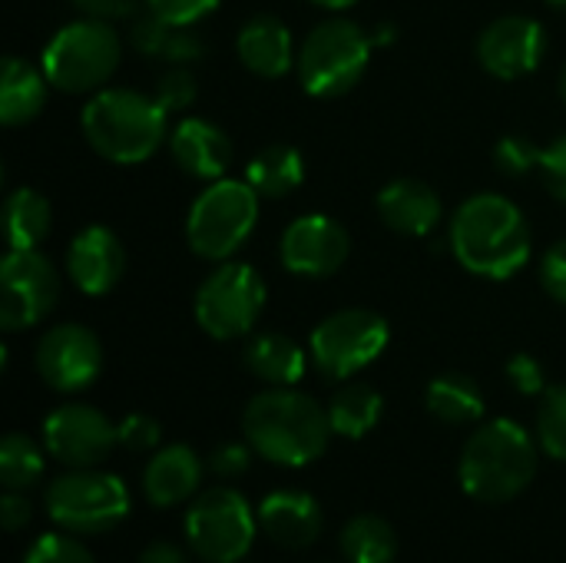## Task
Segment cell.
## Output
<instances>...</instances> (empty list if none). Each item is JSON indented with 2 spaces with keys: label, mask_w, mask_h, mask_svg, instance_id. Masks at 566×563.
Segmentation results:
<instances>
[{
  "label": "cell",
  "mask_w": 566,
  "mask_h": 563,
  "mask_svg": "<svg viewBox=\"0 0 566 563\" xmlns=\"http://www.w3.org/2000/svg\"><path fill=\"white\" fill-rule=\"evenodd\" d=\"M139 563H189L182 548H176L172 541H153L143 554H139Z\"/></svg>",
  "instance_id": "44"
},
{
  "label": "cell",
  "mask_w": 566,
  "mask_h": 563,
  "mask_svg": "<svg viewBox=\"0 0 566 563\" xmlns=\"http://www.w3.org/2000/svg\"><path fill=\"white\" fill-rule=\"evenodd\" d=\"M385 415V398L378 388L365 385V382H345V388H338L328 402V418H332V431L338 438H365L371 428H378Z\"/></svg>",
  "instance_id": "29"
},
{
  "label": "cell",
  "mask_w": 566,
  "mask_h": 563,
  "mask_svg": "<svg viewBox=\"0 0 566 563\" xmlns=\"http://www.w3.org/2000/svg\"><path fill=\"white\" fill-rule=\"evenodd\" d=\"M547 3H551L554 10H566V0H547Z\"/></svg>",
  "instance_id": "47"
},
{
  "label": "cell",
  "mask_w": 566,
  "mask_h": 563,
  "mask_svg": "<svg viewBox=\"0 0 566 563\" xmlns=\"http://www.w3.org/2000/svg\"><path fill=\"white\" fill-rule=\"evenodd\" d=\"M541 156L544 149L537 143H531L527 136H504L497 146H494V163L504 176H527L534 169H541Z\"/></svg>",
  "instance_id": "33"
},
{
  "label": "cell",
  "mask_w": 566,
  "mask_h": 563,
  "mask_svg": "<svg viewBox=\"0 0 566 563\" xmlns=\"http://www.w3.org/2000/svg\"><path fill=\"white\" fill-rule=\"evenodd\" d=\"M23 563H96L93 554L70 534H43L30 551Z\"/></svg>",
  "instance_id": "35"
},
{
  "label": "cell",
  "mask_w": 566,
  "mask_h": 563,
  "mask_svg": "<svg viewBox=\"0 0 566 563\" xmlns=\"http://www.w3.org/2000/svg\"><path fill=\"white\" fill-rule=\"evenodd\" d=\"M90 149L113 166H139L169 139V113L153 93L103 86L80 116Z\"/></svg>",
  "instance_id": "3"
},
{
  "label": "cell",
  "mask_w": 566,
  "mask_h": 563,
  "mask_svg": "<svg viewBox=\"0 0 566 563\" xmlns=\"http://www.w3.org/2000/svg\"><path fill=\"white\" fill-rule=\"evenodd\" d=\"M123 60V40L106 20L80 17L60 27L40 56V66L60 93H99Z\"/></svg>",
  "instance_id": "6"
},
{
  "label": "cell",
  "mask_w": 566,
  "mask_h": 563,
  "mask_svg": "<svg viewBox=\"0 0 566 563\" xmlns=\"http://www.w3.org/2000/svg\"><path fill=\"white\" fill-rule=\"evenodd\" d=\"M312 3H318V7H325V10H348V7L358 3V0H312Z\"/></svg>",
  "instance_id": "45"
},
{
  "label": "cell",
  "mask_w": 566,
  "mask_h": 563,
  "mask_svg": "<svg viewBox=\"0 0 566 563\" xmlns=\"http://www.w3.org/2000/svg\"><path fill=\"white\" fill-rule=\"evenodd\" d=\"M153 96L163 103L166 113H179V110H189L199 96V86H196V76L189 66H169L159 83L153 86Z\"/></svg>",
  "instance_id": "34"
},
{
  "label": "cell",
  "mask_w": 566,
  "mask_h": 563,
  "mask_svg": "<svg viewBox=\"0 0 566 563\" xmlns=\"http://www.w3.org/2000/svg\"><path fill=\"white\" fill-rule=\"evenodd\" d=\"M206 465L186 445L159 448L143 471V494L153 508H176L196 498Z\"/></svg>",
  "instance_id": "22"
},
{
  "label": "cell",
  "mask_w": 566,
  "mask_h": 563,
  "mask_svg": "<svg viewBox=\"0 0 566 563\" xmlns=\"http://www.w3.org/2000/svg\"><path fill=\"white\" fill-rule=\"evenodd\" d=\"M504 372H507V382H511L521 395H527V398L547 392V372H544V365H541L534 355H527V352H517V355L507 362Z\"/></svg>",
  "instance_id": "38"
},
{
  "label": "cell",
  "mask_w": 566,
  "mask_h": 563,
  "mask_svg": "<svg viewBox=\"0 0 566 563\" xmlns=\"http://www.w3.org/2000/svg\"><path fill=\"white\" fill-rule=\"evenodd\" d=\"M252 455H255V451H252L249 441H222V445L212 448L209 468H212V475H219V478H239V475L249 471Z\"/></svg>",
  "instance_id": "39"
},
{
  "label": "cell",
  "mask_w": 566,
  "mask_h": 563,
  "mask_svg": "<svg viewBox=\"0 0 566 563\" xmlns=\"http://www.w3.org/2000/svg\"><path fill=\"white\" fill-rule=\"evenodd\" d=\"M345 563H395L398 561V531L381 514H355L342 528Z\"/></svg>",
  "instance_id": "30"
},
{
  "label": "cell",
  "mask_w": 566,
  "mask_h": 563,
  "mask_svg": "<svg viewBox=\"0 0 566 563\" xmlns=\"http://www.w3.org/2000/svg\"><path fill=\"white\" fill-rule=\"evenodd\" d=\"M352 252V236L348 229L325 212H308L298 216L295 222L285 226L282 242H279V259L282 269L302 279H328L335 275Z\"/></svg>",
  "instance_id": "15"
},
{
  "label": "cell",
  "mask_w": 566,
  "mask_h": 563,
  "mask_svg": "<svg viewBox=\"0 0 566 563\" xmlns=\"http://www.w3.org/2000/svg\"><path fill=\"white\" fill-rule=\"evenodd\" d=\"M126 272V249L119 236L106 226H86L73 236L66 249V275L83 295H106L119 285Z\"/></svg>",
  "instance_id": "17"
},
{
  "label": "cell",
  "mask_w": 566,
  "mask_h": 563,
  "mask_svg": "<svg viewBox=\"0 0 566 563\" xmlns=\"http://www.w3.org/2000/svg\"><path fill=\"white\" fill-rule=\"evenodd\" d=\"M537 173L544 176V186L551 189V196L566 206V136H560L557 143H551L544 149Z\"/></svg>",
  "instance_id": "41"
},
{
  "label": "cell",
  "mask_w": 566,
  "mask_h": 563,
  "mask_svg": "<svg viewBox=\"0 0 566 563\" xmlns=\"http://www.w3.org/2000/svg\"><path fill=\"white\" fill-rule=\"evenodd\" d=\"M50 226L53 209L43 192L20 186L3 199V232L10 249H40V242L50 236Z\"/></svg>",
  "instance_id": "28"
},
{
  "label": "cell",
  "mask_w": 566,
  "mask_h": 563,
  "mask_svg": "<svg viewBox=\"0 0 566 563\" xmlns=\"http://www.w3.org/2000/svg\"><path fill=\"white\" fill-rule=\"evenodd\" d=\"M0 282L3 332H23L40 325L60 299V275L40 249H7L0 262Z\"/></svg>",
  "instance_id": "12"
},
{
  "label": "cell",
  "mask_w": 566,
  "mask_h": 563,
  "mask_svg": "<svg viewBox=\"0 0 566 563\" xmlns=\"http://www.w3.org/2000/svg\"><path fill=\"white\" fill-rule=\"evenodd\" d=\"M76 10L83 17H93V20H106V23H116V20H133L136 10H139V0H73Z\"/></svg>",
  "instance_id": "42"
},
{
  "label": "cell",
  "mask_w": 566,
  "mask_h": 563,
  "mask_svg": "<svg viewBox=\"0 0 566 563\" xmlns=\"http://www.w3.org/2000/svg\"><path fill=\"white\" fill-rule=\"evenodd\" d=\"M269 289L259 269L249 262H219L196 289L192 312L199 329L216 342H235L249 335L265 309Z\"/></svg>",
  "instance_id": "9"
},
{
  "label": "cell",
  "mask_w": 566,
  "mask_h": 563,
  "mask_svg": "<svg viewBox=\"0 0 566 563\" xmlns=\"http://www.w3.org/2000/svg\"><path fill=\"white\" fill-rule=\"evenodd\" d=\"M259 192L242 179L209 183L189 206L186 242L206 262H229L259 226Z\"/></svg>",
  "instance_id": "7"
},
{
  "label": "cell",
  "mask_w": 566,
  "mask_h": 563,
  "mask_svg": "<svg viewBox=\"0 0 566 563\" xmlns=\"http://www.w3.org/2000/svg\"><path fill=\"white\" fill-rule=\"evenodd\" d=\"M129 43L136 53L143 56H156L166 60L172 66H192L206 56V43L192 27H176L166 23L156 13H139L129 27Z\"/></svg>",
  "instance_id": "24"
},
{
  "label": "cell",
  "mask_w": 566,
  "mask_h": 563,
  "mask_svg": "<svg viewBox=\"0 0 566 563\" xmlns=\"http://www.w3.org/2000/svg\"><path fill=\"white\" fill-rule=\"evenodd\" d=\"M43 508L66 534H106L129 514V491L116 475L70 468L46 484Z\"/></svg>",
  "instance_id": "8"
},
{
  "label": "cell",
  "mask_w": 566,
  "mask_h": 563,
  "mask_svg": "<svg viewBox=\"0 0 566 563\" xmlns=\"http://www.w3.org/2000/svg\"><path fill=\"white\" fill-rule=\"evenodd\" d=\"M478 63L497 80H521L547 56V30L527 13H504L478 37Z\"/></svg>",
  "instance_id": "16"
},
{
  "label": "cell",
  "mask_w": 566,
  "mask_h": 563,
  "mask_svg": "<svg viewBox=\"0 0 566 563\" xmlns=\"http://www.w3.org/2000/svg\"><path fill=\"white\" fill-rule=\"evenodd\" d=\"M43 451L33 438L13 431L0 441V484L7 491H30L43 478Z\"/></svg>",
  "instance_id": "31"
},
{
  "label": "cell",
  "mask_w": 566,
  "mask_h": 563,
  "mask_svg": "<svg viewBox=\"0 0 566 563\" xmlns=\"http://www.w3.org/2000/svg\"><path fill=\"white\" fill-rule=\"evenodd\" d=\"M378 219L398 232V236H411V239H424L431 236L441 219H444V202L441 196L424 183V179H391L378 199H375Z\"/></svg>",
  "instance_id": "20"
},
{
  "label": "cell",
  "mask_w": 566,
  "mask_h": 563,
  "mask_svg": "<svg viewBox=\"0 0 566 563\" xmlns=\"http://www.w3.org/2000/svg\"><path fill=\"white\" fill-rule=\"evenodd\" d=\"M0 518H3V528L10 534H17V531H23L33 521V508H30V501L20 491H7L3 501H0Z\"/></svg>",
  "instance_id": "43"
},
{
  "label": "cell",
  "mask_w": 566,
  "mask_h": 563,
  "mask_svg": "<svg viewBox=\"0 0 566 563\" xmlns=\"http://www.w3.org/2000/svg\"><path fill=\"white\" fill-rule=\"evenodd\" d=\"M259 518L232 488H209L186 511V541L206 563H239L255 541Z\"/></svg>",
  "instance_id": "11"
},
{
  "label": "cell",
  "mask_w": 566,
  "mask_h": 563,
  "mask_svg": "<svg viewBox=\"0 0 566 563\" xmlns=\"http://www.w3.org/2000/svg\"><path fill=\"white\" fill-rule=\"evenodd\" d=\"M36 375L46 388L60 395L86 392L103 372V345L93 329L63 322L43 332L33 352Z\"/></svg>",
  "instance_id": "13"
},
{
  "label": "cell",
  "mask_w": 566,
  "mask_h": 563,
  "mask_svg": "<svg viewBox=\"0 0 566 563\" xmlns=\"http://www.w3.org/2000/svg\"><path fill=\"white\" fill-rule=\"evenodd\" d=\"M242 435L252 451L279 468H305L328 451L332 418L298 388L259 392L242 411Z\"/></svg>",
  "instance_id": "2"
},
{
  "label": "cell",
  "mask_w": 566,
  "mask_h": 563,
  "mask_svg": "<svg viewBox=\"0 0 566 563\" xmlns=\"http://www.w3.org/2000/svg\"><path fill=\"white\" fill-rule=\"evenodd\" d=\"M169 156L186 176L199 183H216L232 166V139L212 119L186 116L169 133Z\"/></svg>",
  "instance_id": "18"
},
{
  "label": "cell",
  "mask_w": 566,
  "mask_h": 563,
  "mask_svg": "<svg viewBox=\"0 0 566 563\" xmlns=\"http://www.w3.org/2000/svg\"><path fill=\"white\" fill-rule=\"evenodd\" d=\"M235 53H239L242 66L249 73H255V76H262V80H282L285 73H292V66L298 60L292 30L275 13L249 17L239 27Z\"/></svg>",
  "instance_id": "21"
},
{
  "label": "cell",
  "mask_w": 566,
  "mask_h": 563,
  "mask_svg": "<svg viewBox=\"0 0 566 563\" xmlns=\"http://www.w3.org/2000/svg\"><path fill=\"white\" fill-rule=\"evenodd\" d=\"M424 408L434 421L441 425H474L484 418V392L471 375L461 372H448L438 375L428 392H424Z\"/></svg>",
  "instance_id": "27"
},
{
  "label": "cell",
  "mask_w": 566,
  "mask_h": 563,
  "mask_svg": "<svg viewBox=\"0 0 566 563\" xmlns=\"http://www.w3.org/2000/svg\"><path fill=\"white\" fill-rule=\"evenodd\" d=\"M368 63H371L368 33L348 17H328L305 33L298 46L295 73L308 96L338 100L365 80Z\"/></svg>",
  "instance_id": "5"
},
{
  "label": "cell",
  "mask_w": 566,
  "mask_h": 563,
  "mask_svg": "<svg viewBox=\"0 0 566 563\" xmlns=\"http://www.w3.org/2000/svg\"><path fill=\"white\" fill-rule=\"evenodd\" d=\"M242 362L252 372V378L265 382L269 388H295L308 368L305 348L282 332H262V335L249 338Z\"/></svg>",
  "instance_id": "23"
},
{
  "label": "cell",
  "mask_w": 566,
  "mask_h": 563,
  "mask_svg": "<svg viewBox=\"0 0 566 563\" xmlns=\"http://www.w3.org/2000/svg\"><path fill=\"white\" fill-rule=\"evenodd\" d=\"M451 252L478 279H514L531 259V226L517 202L497 192L468 196L451 216Z\"/></svg>",
  "instance_id": "1"
},
{
  "label": "cell",
  "mask_w": 566,
  "mask_h": 563,
  "mask_svg": "<svg viewBox=\"0 0 566 563\" xmlns=\"http://www.w3.org/2000/svg\"><path fill=\"white\" fill-rule=\"evenodd\" d=\"M116 431H119V448H126L133 455L156 451L159 441H163V425L156 418H149V415H139V411L136 415H126L116 425Z\"/></svg>",
  "instance_id": "36"
},
{
  "label": "cell",
  "mask_w": 566,
  "mask_h": 563,
  "mask_svg": "<svg viewBox=\"0 0 566 563\" xmlns=\"http://www.w3.org/2000/svg\"><path fill=\"white\" fill-rule=\"evenodd\" d=\"M388 342H391V329L385 315L371 309H338L312 332L308 355L325 378L348 382L352 375L378 362Z\"/></svg>",
  "instance_id": "10"
},
{
  "label": "cell",
  "mask_w": 566,
  "mask_h": 563,
  "mask_svg": "<svg viewBox=\"0 0 566 563\" xmlns=\"http://www.w3.org/2000/svg\"><path fill=\"white\" fill-rule=\"evenodd\" d=\"M259 531L285 551H305L322 534V504L308 491H272L259 508Z\"/></svg>",
  "instance_id": "19"
},
{
  "label": "cell",
  "mask_w": 566,
  "mask_h": 563,
  "mask_svg": "<svg viewBox=\"0 0 566 563\" xmlns=\"http://www.w3.org/2000/svg\"><path fill=\"white\" fill-rule=\"evenodd\" d=\"M149 13L163 17L166 23L176 27H196L199 20H206L222 0H143Z\"/></svg>",
  "instance_id": "37"
},
{
  "label": "cell",
  "mask_w": 566,
  "mask_h": 563,
  "mask_svg": "<svg viewBox=\"0 0 566 563\" xmlns=\"http://www.w3.org/2000/svg\"><path fill=\"white\" fill-rule=\"evenodd\" d=\"M537 445L554 461H566V385H554L541 395Z\"/></svg>",
  "instance_id": "32"
},
{
  "label": "cell",
  "mask_w": 566,
  "mask_h": 563,
  "mask_svg": "<svg viewBox=\"0 0 566 563\" xmlns=\"http://www.w3.org/2000/svg\"><path fill=\"white\" fill-rule=\"evenodd\" d=\"M557 86H560V100L566 103V63L560 66V80H557Z\"/></svg>",
  "instance_id": "46"
},
{
  "label": "cell",
  "mask_w": 566,
  "mask_h": 563,
  "mask_svg": "<svg viewBox=\"0 0 566 563\" xmlns=\"http://www.w3.org/2000/svg\"><path fill=\"white\" fill-rule=\"evenodd\" d=\"M461 488L481 504H507L537 478V441L511 418L484 421L461 451Z\"/></svg>",
  "instance_id": "4"
},
{
  "label": "cell",
  "mask_w": 566,
  "mask_h": 563,
  "mask_svg": "<svg viewBox=\"0 0 566 563\" xmlns=\"http://www.w3.org/2000/svg\"><path fill=\"white\" fill-rule=\"evenodd\" d=\"M245 183L262 199H285L305 183V159L289 143H272L259 149L245 166Z\"/></svg>",
  "instance_id": "26"
},
{
  "label": "cell",
  "mask_w": 566,
  "mask_h": 563,
  "mask_svg": "<svg viewBox=\"0 0 566 563\" xmlns=\"http://www.w3.org/2000/svg\"><path fill=\"white\" fill-rule=\"evenodd\" d=\"M46 93H50V80L43 66H33L20 56H7L0 76V123L3 126L33 123L46 106Z\"/></svg>",
  "instance_id": "25"
},
{
  "label": "cell",
  "mask_w": 566,
  "mask_h": 563,
  "mask_svg": "<svg viewBox=\"0 0 566 563\" xmlns=\"http://www.w3.org/2000/svg\"><path fill=\"white\" fill-rule=\"evenodd\" d=\"M541 285L554 302L566 305V239L551 246L541 259Z\"/></svg>",
  "instance_id": "40"
},
{
  "label": "cell",
  "mask_w": 566,
  "mask_h": 563,
  "mask_svg": "<svg viewBox=\"0 0 566 563\" xmlns=\"http://www.w3.org/2000/svg\"><path fill=\"white\" fill-rule=\"evenodd\" d=\"M119 445L116 425L93 405H60L43 421V448L63 468H96Z\"/></svg>",
  "instance_id": "14"
}]
</instances>
